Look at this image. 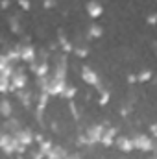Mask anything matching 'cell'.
<instances>
[{
  "label": "cell",
  "instance_id": "6da1fadb",
  "mask_svg": "<svg viewBox=\"0 0 157 159\" xmlns=\"http://www.w3.org/2000/svg\"><path fill=\"white\" fill-rule=\"evenodd\" d=\"M0 146H2V150L6 152V154H24V150H26V146H22L15 137H13V133H9V131H4L2 133V137H0Z\"/></svg>",
  "mask_w": 157,
  "mask_h": 159
},
{
  "label": "cell",
  "instance_id": "7a4b0ae2",
  "mask_svg": "<svg viewBox=\"0 0 157 159\" xmlns=\"http://www.w3.org/2000/svg\"><path fill=\"white\" fill-rule=\"evenodd\" d=\"M107 124H109V122H104V124H92V126H89V128H87V131H85V141H87V144H96V143H100V141H102V137H104V131H105Z\"/></svg>",
  "mask_w": 157,
  "mask_h": 159
},
{
  "label": "cell",
  "instance_id": "3957f363",
  "mask_svg": "<svg viewBox=\"0 0 157 159\" xmlns=\"http://www.w3.org/2000/svg\"><path fill=\"white\" fill-rule=\"evenodd\" d=\"M133 141V148L135 150H141V152H152L155 150V144H154V139L146 133H137L131 137Z\"/></svg>",
  "mask_w": 157,
  "mask_h": 159
},
{
  "label": "cell",
  "instance_id": "277c9868",
  "mask_svg": "<svg viewBox=\"0 0 157 159\" xmlns=\"http://www.w3.org/2000/svg\"><path fill=\"white\" fill-rule=\"evenodd\" d=\"M67 89V78H50V83H48V89L46 93L50 96H61Z\"/></svg>",
  "mask_w": 157,
  "mask_h": 159
},
{
  "label": "cell",
  "instance_id": "5b68a950",
  "mask_svg": "<svg viewBox=\"0 0 157 159\" xmlns=\"http://www.w3.org/2000/svg\"><path fill=\"white\" fill-rule=\"evenodd\" d=\"M26 74L20 70V69H15V72H13V76H11V89H9V93H17V91H20V89H24L26 87Z\"/></svg>",
  "mask_w": 157,
  "mask_h": 159
},
{
  "label": "cell",
  "instance_id": "8992f818",
  "mask_svg": "<svg viewBox=\"0 0 157 159\" xmlns=\"http://www.w3.org/2000/svg\"><path fill=\"white\" fill-rule=\"evenodd\" d=\"M81 80H83L85 83H89V85L100 87V78H98V74H96L89 65H83V67H81Z\"/></svg>",
  "mask_w": 157,
  "mask_h": 159
},
{
  "label": "cell",
  "instance_id": "52a82bcc",
  "mask_svg": "<svg viewBox=\"0 0 157 159\" xmlns=\"http://www.w3.org/2000/svg\"><path fill=\"white\" fill-rule=\"evenodd\" d=\"M13 137L22 144V146H30L34 141H35V135L30 131V129H26V128H20V129H17L15 133H13Z\"/></svg>",
  "mask_w": 157,
  "mask_h": 159
},
{
  "label": "cell",
  "instance_id": "ba28073f",
  "mask_svg": "<svg viewBox=\"0 0 157 159\" xmlns=\"http://www.w3.org/2000/svg\"><path fill=\"white\" fill-rule=\"evenodd\" d=\"M117 128H113V126H107L105 128V131H104V137H102V141H100V144H104V146H111V144H115V141H117Z\"/></svg>",
  "mask_w": 157,
  "mask_h": 159
},
{
  "label": "cell",
  "instance_id": "9c48e42d",
  "mask_svg": "<svg viewBox=\"0 0 157 159\" xmlns=\"http://www.w3.org/2000/svg\"><path fill=\"white\" fill-rule=\"evenodd\" d=\"M85 9H87L89 17H92V19H98V17L104 13V6H102L100 2H96V0H91V2H87Z\"/></svg>",
  "mask_w": 157,
  "mask_h": 159
},
{
  "label": "cell",
  "instance_id": "30bf717a",
  "mask_svg": "<svg viewBox=\"0 0 157 159\" xmlns=\"http://www.w3.org/2000/svg\"><path fill=\"white\" fill-rule=\"evenodd\" d=\"M115 144H117L122 152H126V154L131 152V150H135V148H133V141H131V137H124V135H122V137H117Z\"/></svg>",
  "mask_w": 157,
  "mask_h": 159
},
{
  "label": "cell",
  "instance_id": "8fae6325",
  "mask_svg": "<svg viewBox=\"0 0 157 159\" xmlns=\"http://www.w3.org/2000/svg\"><path fill=\"white\" fill-rule=\"evenodd\" d=\"M32 70L35 72V76H37V78H44V76H48L50 67H48V63H46V61H43V63H32Z\"/></svg>",
  "mask_w": 157,
  "mask_h": 159
},
{
  "label": "cell",
  "instance_id": "7c38bea8",
  "mask_svg": "<svg viewBox=\"0 0 157 159\" xmlns=\"http://www.w3.org/2000/svg\"><path fill=\"white\" fill-rule=\"evenodd\" d=\"M22 61H26V63H35V48L34 46H30V44H26V46H22Z\"/></svg>",
  "mask_w": 157,
  "mask_h": 159
},
{
  "label": "cell",
  "instance_id": "4fadbf2b",
  "mask_svg": "<svg viewBox=\"0 0 157 159\" xmlns=\"http://www.w3.org/2000/svg\"><path fill=\"white\" fill-rule=\"evenodd\" d=\"M69 156L67 154V150L63 148V146H54L52 150H50V154L46 156V159H65Z\"/></svg>",
  "mask_w": 157,
  "mask_h": 159
},
{
  "label": "cell",
  "instance_id": "5bb4252c",
  "mask_svg": "<svg viewBox=\"0 0 157 159\" xmlns=\"http://www.w3.org/2000/svg\"><path fill=\"white\" fill-rule=\"evenodd\" d=\"M102 34H104V28L98 26V24H91L87 28V37L89 39H98V37H102Z\"/></svg>",
  "mask_w": 157,
  "mask_h": 159
},
{
  "label": "cell",
  "instance_id": "9a60e30c",
  "mask_svg": "<svg viewBox=\"0 0 157 159\" xmlns=\"http://www.w3.org/2000/svg\"><path fill=\"white\" fill-rule=\"evenodd\" d=\"M17 129H20V128H19V120H17V119H11V117H9V119L6 120V124H4V131L15 133Z\"/></svg>",
  "mask_w": 157,
  "mask_h": 159
},
{
  "label": "cell",
  "instance_id": "2e32d148",
  "mask_svg": "<svg viewBox=\"0 0 157 159\" xmlns=\"http://www.w3.org/2000/svg\"><path fill=\"white\" fill-rule=\"evenodd\" d=\"M0 113H2V117H6V119H9V117H11V102H9L7 98H4V100H2Z\"/></svg>",
  "mask_w": 157,
  "mask_h": 159
},
{
  "label": "cell",
  "instance_id": "e0dca14e",
  "mask_svg": "<svg viewBox=\"0 0 157 159\" xmlns=\"http://www.w3.org/2000/svg\"><path fill=\"white\" fill-rule=\"evenodd\" d=\"M17 96L20 98V102H22V106H26V107L30 106V102H32V98H30V94H28V93H24V91L20 89V91H17Z\"/></svg>",
  "mask_w": 157,
  "mask_h": 159
},
{
  "label": "cell",
  "instance_id": "ac0fdd59",
  "mask_svg": "<svg viewBox=\"0 0 157 159\" xmlns=\"http://www.w3.org/2000/svg\"><path fill=\"white\" fill-rule=\"evenodd\" d=\"M52 148H54V146H52V143H50V141H43V143H39V150L44 154V156H48Z\"/></svg>",
  "mask_w": 157,
  "mask_h": 159
},
{
  "label": "cell",
  "instance_id": "d6986e66",
  "mask_svg": "<svg viewBox=\"0 0 157 159\" xmlns=\"http://www.w3.org/2000/svg\"><path fill=\"white\" fill-rule=\"evenodd\" d=\"M63 98H69V100H72L74 96H76V87H72V85H67V89H65V93L61 94Z\"/></svg>",
  "mask_w": 157,
  "mask_h": 159
},
{
  "label": "cell",
  "instance_id": "ffe728a7",
  "mask_svg": "<svg viewBox=\"0 0 157 159\" xmlns=\"http://www.w3.org/2000/svg\"><path fill=\"white\" fill-rule=\"evenodd\" d=\"M9 30H11L13 34H19V32H20V26H19V20H17L15 17H9Z\"/></svg>",
  "mask_w": 157,
  "mask_h": 159
},
{
  "label": "cell",
  "instance_id": "44dd1931",
  "mask_svg": "<svg viewBox=\"0 0 157 159\" xmlns=\"http://www.w3.org/2000/svg\"><path fill=\"white\" fill-rule=\"evenodd\" d=\"M100 94H102V96H100L98 104H100V106H107V104H109V91L102 89V91H100Z\"/></svg>",
  "mask_w": 157,
  "mask_h": 159
},
{
  "label": "cell",
  "instance_id": "7402d4cb",
  "mask_svg": "<svg viewBox=\"0 0 157 159\" xmlns=\"http://www.w3.org/2000/svg\"><path fill=\"white\" fill-rule=\"evenodd\" d=\"M137 78H139V81L146 83V81H150V80H152V70H142V72H141Z\"/></svg>",
  "mask_w": 157,
  "mask_h": 159
},
{
  "label": "cell",
  "instance_id": "603a6c76",
  "mask_svg": "<svg viewBox=\"0 0 157 159\" xmlns=\"http://www.w3.org/2000/svg\"><path fill=\"white\" fill-rule=\"evenodd\" d=\"M59 41H61V46H63V50H65V52H74V46H72V44H70L69 41L65 39L63 35L59 37Z\"/></svg>",
  "mask_w": 157,
  "mask_h": 159
},
{
  "label": "cell",
  "instance_id": "cb8c5ba5",
  "mask_svg": "<svg viewBox=\"0 0 157 159\" xmlns=\"http://www.w3.org/2000/svg\"><path fill=\"white\" fill-rule=\"evenodd\" d=\"M74 54H76L78 57H87V56H89V50H87L85 46H76V48H74Z\"/></svg>",
  "mask_w": 157,
  "mask_h": 159
},
{
  "label": "cell",
  "instance_id": "d4e9b609",
  "mask_svg": "<svg viewBox=\"0 0 157 159\" xmlns=\"http://www.w3.org/2000/svg\"><path fill=\"white\" fill-rule=\"evenodd\" d=\"M19 6L24 9V11H28L30 7H32V4H30V0H19Z\"/></svg>",
  "mask_w": 157,
  "mask_h": 159
},
{
  "label": "cell",
  "instance_id": "484cf974",
  "mask_svg": "<svg viewBox=\"0 0 157 159\" xmlns=\"http://www.w3.org/2000/svg\"><path fill=\"white\" fill-rule=\"evenodd\" d=\"M150 133H152V137H155V139H157V122L150 126Z\"/></svg>",
  "mask_w": 157,
  "mask_h": 159
},
{
  "label": "cell",
  "instance_id": "4316f807",
  "mask_svg": "<svg viewBox=\"0 0 157 159\" xmlns=\"http://www.w3.org/2000/svg\"><path fill=\"white\" fill-rule=\"evenodd\" d=\"M146 20H148V24H152V26H154V24H157V15H150Z\"/></svg>",
  "mask_w": 157,
  "mask_h": 159
},
{
  "label": "cell",
  "instance_id": "83f0119b",
  "mask_svg": "<svg viewBox=\"0 0 157 159\" xmlns=\"http://www.w3.org/2000/svg\"><path fill=\"white\" fill-rule=\"evenodd\" d=\"M32 157H34V159H43V157H46V156H44L41 150H37V152H34V156H32Z\"/></svg>",
  "mask_w": 157,
  "mask_h": 159
},
{
  "label": "cell",
  "instance_id": "f1b7e54d",
  "mask_svg": "<svg viewBox=\"0 0 157 159\" xmlns=\"http://www.w3.org/2000/svg\"><path fill=\"white\" fill-rule=\"evenodd\" d=\"M43 4H44V7H46V9H50V7H54V0H44Z\"/></svg>",
  "mask_w": 157,
  "mask_h": 159
},
{
  "label": "cell",
  "instance_id": "f546056e",
  "mask_svg": "<svg viewBox=\"0 0 157 159\" xmlns=\"http://www.w3.org/2000/svg\"><path fill=\"white\" fill-rule=\"evenodd\" d=\"M128 81H129V83H135V81H139V78H137L135 74H129V76H128Z\"/></svg>",
  "mask_w": 157,
  "mask_h": 159
},
{
  "label": "cell",
  "instance_id": "4dcf8cb0",
  "mask_svg": "<svg viewBox=\"0 0 157 159\" xmlns=\"http://www.w3.org/2000/svg\"><path fill=\"white\" fill-rule=\"evenodd\" d=\"M7 6H9V0H4V2H2V7H4V9H6V7H7Z\"/></svg>",
  "mask_w": 157,
  "mask_h": 159
},
{
  "label": "cell",
  "instance_id": "1f68e13d",
  "mask_svg": "<svg viewBox=\"0 0 157 159\" xmlns=\"http://www.w3.org/2000/svg\"><path fill=\"white\" fill-rule=\"evenodd\" d=\"M65 159H79V157H78V156H67Z\"/></svg>",
  "mask_w": 157,
  "mask_h": 159
},
{
  "label": "cell",
  "instance_id": "d6a6232c",
  "mask_svg": "<svg viewBox=\"0 0 157 159\" xmlns=\"http://www.w3.org/2000/svg\"><path fill=\"white\" fill-rule=\"evenodd\" d=\"M150 159H157V154H155V156H154V157H150Z\"/></svg>",
  "mask_w": 157,
  "mask_h": 159
}]
</instances>
